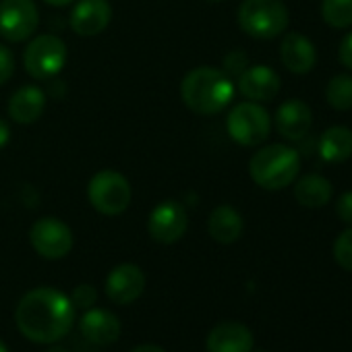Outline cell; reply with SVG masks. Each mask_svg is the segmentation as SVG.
<instances>
[{
	"label": "cell",
	"instance_id": "obj_26",
	"mask_svg": "<svg viewBox=\"0 0 352 352\" xmlns=\"http://www.w3.org/2000/svg\"><path fill=\"white\" fill-rule=\"evenodd\" d=\"M15 73V56L7 46H0V85L7 83Z\"/></svg>",
	"mask_w": 352,
	"mask_h": 352
},
{
	"label": "cell",
	"instance_id": "obj_22",
	"mask_svg": "<svg viewBox=\"0 0 352 352\" xmlns=\"http://www.w3.org/2000/svg\"><path fill=\"white\" fill-rule=\"evenodd\" d=\"M325 100L333 110H350L352 108V77L350 75L331 77L325 87Z\"/></svg>",
	"mask_w": 352,
	"mask_h": 352
},
{
	"label": "cell",
	"instance_id": "obj_25",
	"mask_svg": "<svg viewBox=\"0 0 352 352\" xmlns=\"http://www.w3.org/2000/svg\"><path fill=\"white\" fill-rule=\"evenodd\" d=\"M96 300H98V292H96V288L91 284H81L71 294V302H73L75 309H83V311L91 309L96 305Z\"/></svg>",
	"mask_w": 352,
	"mask_h": 352
},
{
	"label": "cell",
	"instance_id": "obj_36",
	"mask_svg": "<svg viewBox=\"0 0 352 352\" xmlns=\"http://www.w3.org/2000/svg\"><path fill=\"white\" fill-rule=\"evenodd\" d=\"M259 352H265V350H259Z\"/></svg>",
	"mask_w": 352,
	"mask_h": 352
},
{
	"label": "cell",
	"instance_id": "obj_28",
	"mask_svg": "<svg viewBox=\"0 0 352 352\" xmlns=\"http://www.w3.org/2000/svg\"><path fill=\"white\" fill-rule=\"evenodd\" d=\"M336 214L342 222L352 226V191H346L336 201Z\"/></svg>",
	"mask_w": 352,
	"mask_h": 352
},
{
	"label": "cell",
	"instance_id": "obj_34",
	"mask_svg": "<svg viewBox=\"0 0 352 352\" xmlns=\"http://www.w3.org/2000/svg\"><path fill=\"white\" fill-rule=\"evenodd\" d=\"M0 352H9V348H7V344L0 340Z\"/></svg>",
	"mask_w": 352,
	"mask_h": 352
},
{
	"label": "cell",
	"instance_id": "obj_13",
	"mask_svg": "<svg viewBox=\"0 0 352 352\" xmlns=\"http://www.w3.org/2000/svg\"><path fill=\"white\" fill-rule=\"evenodd\" d=\"M239 89L249 102H270L280 91V77L267 65H253L239 75Z\"/></svg>",
	"mask_w": 352,
	"mask_h": 352
},
{
	"label": "cell",
	"instance_id": "obj_33",
	"mask_svg": "<svg viewBox=\"0 0 352 352\" xmlns=\"http://www.w3.org/2000/svg\"><path fill=\"white\" fill-rule=\"evenodd\" d=\"M48 352H69V350H67V348H63V346H52Z\"/></svg>",
	"mask_w": 352,
	"mask_h": 352
},
{
	"label": "cell",
	"instance_id": "obj_16",
	"mask_svg": "<svg viewBox=\"0 0 352 352\" xmlns=\"http://www.w3.org/2000/svg\"><path fill=\"white\" fill-rule=\"evenodd\" d=\"M81 333L100 346H110L120 336V319L106 309H87L79 321Z\"/></svg>",
	"mask_w": 352,
	"mask_h": 352
},
{
	"label": "cell",
	"instance_id": "obj_7",
	"mask_svg": "<svg viewBox=\"0 0 352 352\" xmlns=\"http://www.w3.org/2000/svg\"><path fill=\"white\" fill-rule=\"evenodd\" d=\"M67 56V44L58 36L44 34L30 42V46L23 52V65L32 77L46 81L56 77L65 69Z\"/></svg>",
	"mask_w": 352,
	"mask_h": 352
},
{
	"label": "cell",
	"instance_id": "obj_3",
	"mask_svg": "<svg viewBox=\"0 0 352 352\" xmlns=\"http://www.w3.org/2000/svg\"><path fill=\"white\" fill-rule=\"evenodd\" d=\"M300 172V155L294 147L272 143L255 151L249 162V174L255 185L267 191L286 189L296 181Z\"/></svg>",
	"mask_w": 352,
	"mask_h": 352
},
{
	"label": "cell",
	"instance_id": "obj_24",
	"mask_svg": "<svg viewBox=\"0 0 352 352\" xmlns=\"http://www.w3.org/2000/svg\"><path fill=\"white\" fill-rule=\"evenodd\" d=\"M333 257L336 263L348 272H352V226L348 230H344L336 243H333Z\"/></svg>",
	"mask_w": 352,
	"mask_h": 352
},
{
	"label": "cell",
	"instance_id": "obj_30",
	"mask_svg": "<svg viewBox=\"0 0 352 352\" xmlns=\"http://www.w3.org/2000/svg\"><path fill=\"white\" fill-rule=\"evenodd\" d=\"M9 139H11V129H9V124L3 118H0V149H3L9 143Z\"/></svg>",
	"mask_w": 352,
	"mask_h": 352
},
{
	"label": "cell",
	"instance_id": "obj_1",
	"mask_svg": "<svg viewBox=\"0 0 352 352\" xmlns=\"http://www.w3.org/2000/svg\"><path fill=\"white\" fill-rule=\"evenodd\" d=\"M19 331L36 344H54L63 340L75 323V307L58 288H34L15 309Z\"/></svg>",
	"mask_w": 352,
	"mask_h": 352
},
{
	"label": "cell",
	"instance_id": "obj_31",
	"mask_svg": "<svg viewBox=\"0 0 352 352\" xmlns=\"http://www.w3.org/2000/svg\"><path fill=\"white\" fill-rule=\"evenodd\" d=\"M131 352H166V350L160 348V346H155V344H141V346L133 348Z\"/></svg>",
	"mask_w": 352,
	"mask_h": 352
},
{
	"label": "cell",
	"instance_id": "obj_12",
	"mask_svg": "<svg viewBox=\"0 0 352 352\" xmlns=\"http://www.w3.org/2000/svg\"><path fill=\"white\" fill-rule=\"evenodd\" d=\"M112 19V7L108 0H77L71 11V30L81 38H94L102 34Z\"/></svg>",
	"mask_w": 352,
	"mask_h": 352
},
{
	"label": "cell",
	"instance_id": "obj_8",
	"mask_svg": "<svg viewBox=\"0 0 352 352\" xmlns=\"http://www.w3.org/2000/svg\"><path fill=\"white\" fill-rule=\"evenodd\" d=\"M40 23L34 0H0V36L9 42H25Z\"/></svg>",
	"mask_w": 352,
	"mask_h": 352
},
{
	"label": "cell",
	"instance_id": "obj_35",
	"mask_svg": "<svg viewBox=\"0 0 352 352\" xmlns=\"http://www.w3.org/2000/svg\"><path fill=\"white\" fill-rule=\"evenodd\" d=\"M210 3H222V0H210Z\"/></svg>",
	"mask_w": 352,
	"mask_h": 352
},
{
	"label": "cell",
	"instance_id": "obj_19",
	"mask_svg": "<svg viewBox=\"0 0 352 352\" xmlns=\"http://www.w3.org/2000/svg\"><path fill=\"white\" fill-rule=\"evenodd\" d=\"M245 228L243 216L232 206H220L210 214L208 230L212 239L220 245H232L241 239Z\"/></svg>",
	"mask_w": 352,
	"mask_h": 352
},
{
	"label": "cell",
	"instance_id": "obj_23",
	"mask_svg": "<svg viewBox=\"0 0 352 352\" xmlns=\"http://www.w3.org/2000/svg\"><path fill=\"white\" fill-rule=\"evenodd\" d=\"M321 17L329 28L344 30L352 25V0H321Z\"/></svg>",
	"mask_w": 352,
	"mask_h": 352
},
{
	"label": "cell",
	"instance_id": "obj_14",
	"mask_svg": "<svg viewBox=\"0 0 352 352\" xmlns=\"http://www.w3.org/2000/svg\"><path fill=\"white\" fill-rule=\"evenodd\" d=\"M313 124V112L302 100H286L276 110V131L290 141L302 139Z\"/></svg>",
	"mask_w": 352,
	"mask_h": 352
},
{
	"label": "cell",
	"instance_id": "obj_20",
	"mask_svg": "<svg viewBox=\"0 0 352 352\" xmlns=\"http://www.w3.org/2000/svg\"><path fill=\"white\" fill-rule=\"evenodd\" d=\"M331 195H333L331 183L321 174H305L294 185V199L302 208H311V210L323 208L331 201Z\"/></svg>",
	"mask_w": 352,
	"mask_h": 352
},
{
	"label": "cell",
	"instance_id": "obj_29",
	"mask_svg": "<svg viewBox=\"0 0 352 352\" xmlns=\"http://www.w3.org/2000/svg\"><path fill=\"white\" fill-rule=\"evenodd\" d=\"M340 63L352 71V32L344 36V40L340 42Z\"/></svg>",
	"mask_w": 352,
	"mask_h": 352
},
{
	"label": "cell",
	"instance_id": "obj_21",
	"mask_svg": "<svg viewBox=\"0 0 352 352\" xmlns=\"http://www.w3.org/2000/svg\"><path fill=\"white\" fill-rule=\"evenodd\" d=\"M319 155L329 164L346 162L352 155V131L348 126H329L319 137Z\"/></svg>",
	"mask_w": 352,
	"mask_h": 352
},
{
	"label": "cell",
	"instance_id": "obj_10",
	"mask_svg": "<svg viewBox=\"0 0 352 352\" xmlns=\"http://www.w3.org/2000/svg\"><path fill=\"white\" fill-rule=\"evenodd\" d=\"M187 210L176 199H166L155 206L147 220V232L160 245H172L181 241L187 232Z\"/></svg>",
	"mask_w": 352,
	"mask_h": 352
},
{
	"label": "cell",
	"instance_id": "obj_32",
	"mask_svg": "<svg viewBox=\"0 0 352 352\" xmlns=\"http://www.w3.org/2000/svg\"><path fill=\"white\" fill-rule=\"evenodd\" d=\"M44 3H48L52 7H67V5L75 3V0H44Z\"/></svg>",
	"mask_w": 352,
	"mask_h": 352
},
{
	"label": "cell",
	"instance_id": "obj_18",
	"mask_svg": "<svg viewBox=\"0 0 352 352\" xmlns=\"http://www.w3.org/2000/svg\"><path fill=\"white\" fill-rule=\"evenodd\" d=\"M46 110V94L36 85H25L17 89L9 100V114L19 124L36 122Z\"/></svg>",
	"mask_w": 352,
	"mask_h": 352
},
{
	"label": "cell",
	"instance_id": "obj_4",
	"mask_svg": "<svg viewBox=\"0 0 352 352\" xmlns=\"http://www.w3.org/2000/svg\"><path fill=\"white\" fill-rule=\"evenodd\" d=\"M290 13L282 0H243L239 7L241 30L257 40H272L288 28Z\"/></svg>",
	"mask_w": 352,
	"mask_h": 352
},
{
	"label": "cell",
	"instance_id": "obj_27",
	"mask_svg": "<svg viewBox=\"0 0 352 352\" xmlns=\"http://www.w3.org/2000/svg\"><path fill=\"white\" fill-rule=\"evenodd\" d=\"M247 67H249V65H247V54L241 52V50L230 52V54L226 56V60H224V69H226L228 75H241Z\"/></svg>",
	"mask_w": 352,
	"mask_h": 352
},
{
	"label": "cell",
	"instance_id": "obj_5",
	"mask_svg": "<svg viewBox=\"0 0 352 352\" xmlns=\"http://www.w3.org/2000/svg\"><path fill=\"white\" fill-rule=\"evenodd\" d=\"M87 197L102 216H120L133 199L129 181L116 170H100L87 185Z\"/></svg>",
	"mask_w": 352,
	"mask_h": 352
},
{
	"label": "cell",
	"instance_id": "obj_11",
	"mask_svg": "<svg viewBox=\"0 0 352 352\" xmlns=\"http://www.w3.org/2000/svg\"><path fill=\"white\" fill-rule=\"evenodd\" d=\"M145 290V274L135 263L116 265L106 278V294L116 305H129L137 300Z\"/></svg>",
	"mask_w": 352,
	"mask_h": 352
},
{
	"label": "cell",
	"instance_id": "obj_6",
	"mask_svg": "<svg viewBox=\"0 0 352 352\" xmlns=\"http://www.w3.org/2000/svg\"><path fill=\"white\" fill-rule=\"evenodd\" d=\"M226 129L236 143L245 147H253L270 137L272 118L267 110L257 102H241L230 110L226 118Z\"/></svg>",
	"mask_w": 352,
	"mask_h": 352
},
{
	"label": "cell",
	"instance_id": "obj_2",
	"mask_svg": "<svg viewBox=\"0 0 352 352\" xmlns=\"http://www.w3.org/2000/svg\"><path fill=\"white\" fill-rule=\"evenodd\" d=\"M181 98L195 114L212 116L222 112L234 98L230 75L216 67H197L181 83Z\"/></svg>",
	"mask_w": 352,
	"mask_h": 352
},
{
	"label": "cell",
	"instance_id": "obj_15",
	"mask_svg": "<svg viewBox=\"0 0 352 352\" xmlns=\"http://www.w3.org/2000/svg\"><path fill=\"white\" fill-rule=\"evenodd\" d=\"M253 333L245 323H218L208 336V352H251Z\"/></svg>",
	"mask_w": 352,
	"mask_h": 352
},
{
	"label": "cell",
	"instance_id": "obj_17",
	"mask_svg": "<svg viewBox=\"0 0 352 352\" xmlns=\"http://www.w3.org/2000/svg\"><path fill=\"white\" fill-rule=\"evenodd\" d=\"M280 58L282 65L294 73V75H307L313 71L315 60H317V52L311 40H307L302 34L292 32L282 40L280 46Z\"/></svg>",
	"mask_w": 352,
	"mask_h": 352
},
{
	"label": "cell",
	"instance_id": "obj_9",
	"mask_svg": "<svg viewBox=\"0 0 352 352\" xmlns=\"http://www.w3.org/2000/svg\"><path fill=\"white\" fill-rule=\"evenodd\" d=\"M30 243L44 259H63L73 249V232L58 218H42L32 226Z\"/></svg>",
	"mask_w": 352,
	"mask_h": 352
}]
</instances>
